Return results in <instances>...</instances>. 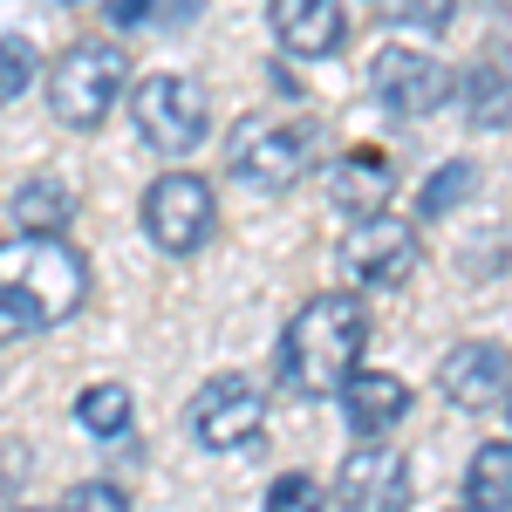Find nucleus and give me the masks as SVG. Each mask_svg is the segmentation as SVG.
<instances>
[{"label":"nucleus","instance_id":"9d476101","mask_svg":"<svg viewBox=\"0 0 512 512\" xmlns=\"http://www.w3.org/2000/svg\"><path fill=\"white\" fill-rule=\"evenodd\" d=\"M342 512H410V458L396 444H355L335 472Z\"/></svg>","mask_w":512,"mask_h":512},{"label":"nucleus","instance_id":"9b49d317","mask_svg":"<svg viewBox=\"0 0 512 512\" xmlns=\"http://www.w3.org/2000/svg\"><path fill=\"white\" fill-rule=\"evenodd\" d=\"M512 390V349L506 342H458L437 362V396L451 410H499V396Z\"/></svg>","mask_w":512,"mask_h":512},{"label":"nucleus","instance_id":"bb28decb","mask_svg":"<svg viewBox=\"0 0 512 512\" xmlns=\"http://www.w3.org/2000/svg\"><path fill=\"white\" fill-rule=\"evenodd\" d=\"M28 512H35V506H28Z\"/></svg>","mask_w":512,"mask_h":512},{"label":"nucleus","instance_id":"a878e982","mask_svg":"<svg viewBox=\"0 0 512 512\" xmlns=\"http://www.w3.org/2000/svg\"><path fill=\"white\" fill-rule=\"evenodd\" d=\"M458 512H478V506H458Z\"/></svg>","mask_w":512,"mask_h":512},{"label":"nucleus","instance_id":"39448f33","mask_svg":"<svg viewBox=\"0 0 512 512\" xmlns=\"http://www.w3.org/2000/svg\"><path fill=\"white\" fill-rule=\"evenodd\" d=\"M226 158H233V178H246L253 192H287V185H301L308 164H315V130H308L301 117L260 110V117L233 123Z\"/></svg>","mask_w":512,"mask_h":512},{"label":"nucleus","instance_id":"b1692460","mask_svg":"<svg viewBox=\"0 0 512 512\" xmlns=\"http://www.w3.org/2000/svg\"><path fill=\"white\" fill-rule=\"evenodd\" d=\"M110 21H117V28H137V21H151V0H110Z\"/></svg>","mask_w":512,"mask_h":512},{"label":"nucleus","instance_id":"f257e3e1","mask_svg":"<svg viewBox=\"0 0 512 512\" xmlns=\"http://www.w3.org/2000/svg\"><path fill=\"white\" fill-rule=\"evenodd\" d=\"M89 301V253L69 233L0 239V349L35 342Z\"/></svg>","mask_w":512,"mask_h":512},{"label":"nucleus","instance_id":"a211bd4d","mask_svg":"<svg viewBox=\"0 0 512 512\" xmlns=\"http://www.w3.org/2000/svg\"><path fill=\"white\" fill-rule=\"evenodd\" d=\"M472 192H478V164L472 158L437 164L431 178H424V192H417V219H451V212H458Z\"/></svg>","mask_w":512,"mask_h":512},{"label":"nucleus","instance_id":"1a4fd4ad","mask_svg":"<svg viewBox=\"0 0 512 512\" xmlns=\"http://www.w3.org/2000/svg\"><path fill=\"white\" fill-rule=\"evenodd\" d=\"M369 82H376V96H383L390 117H437L451 103V89H458V76L437 62L431 48H410V41H390L376 55V76Z\"/></svg>","mask_w":512,"mask_h":512},{"label":"nucleus","instance_id":"4be33fe9","mask_svg":"<svg viewBox=\"0 0 512 512\" xmlns=\"http://www.w3.org/2000/svg\"><path fill=\"white\" fill-rule=\"evenodd\" d=\"M55 512H130V492L110 485V478H89V485H69V499Z\"/></svg>","mask_w":512,"mask_h":512},{"label":"nucleus","instance_id":"f8f14e48","mask_svg":"<svg viewBox=\"0 0 512 512\" xmlns=\"http://www.w3.org/2000/svg\"><path fill=\"white\" fill-rule=\"evenodd\" d=\"M390 198H396L390 151H376V144H349L342 158L328 164V205H335L342 219H376V212H390Z\"/></svg>","mask_w":512,"mask_h":512},{"label":"nucleus","instance_id":"f03ea898","mask_svg":"<svg viewBox=\"0 0 512 512\" xmlns=\"http://www.w3.org/2000/svg\"><path fill=\"white\" fill-rule=\"evenodd\" d=\"M362 349H369V308L349 287H328V294H308L287 328L274 342V369L287 390L301 396H335L362 369Z\"/></svg>","mask_w":512,"mask_h":512},{"label":"nucleus","instance_id":"0eeeda50","mask_svg":"<svg viewBox=\"0 0 512 512\" xmlns=\"http://www.w3.org/2000/svg\"><path fill=\"white\" fill-rule=\"evenodd\" d=\"M137 219H144V239L158 253L192 260L198 246H212V233H219V198H212V185L198 171H164V178H151Z\"/></svg>","mask_w":512,"mask_h":512},{"label":"nucleus","instance_id":"6e6552de","mask_svg":"<svg viewBox=\"0 0 512 512\" xmlns=\"http://www.w3.org/2000/svg\"><path fill=\"white\" fill-rule=\"evenodd\" d=\"M424 260V239H417V219H396V212H376V219H355L349 239H342V280L349 287H403Z\"/></svg>","mask_w":512,"mask_h":512},{"label":"nucleus","instance_id":"6ab92c4d","mask_svg":"<svg viewBox=\"0 0 512 512\" xmlns=\"http://www.w3.org/2000/svg\"><path fill=\"white\" fill-rule=\"evenodd\" d=\"M465 103H472L478 130H506L512 123V76L506 69H478V76L465 82Z\"/></svg>","mask_w":512,"mask_h":512},{"label":"nucleus","instance_id":"2eb2a0df","mask_svg":"<svg viewBox=\"0 0 512 512\" xmlns=\"http://www.w3.org/2000/svg\"><path fill=\"white\" fill-rule=\"evenodd\" d=\"M7 212H14V233H69L76 192H69L62 178H28V185H14Z\"/></svg>","mask_w":512,"mask_h":512},{"label":"nucleus","instance_id":"393cba45","mask_svg":"<svg viewBox=\"0 0 512 512\" xmlns=\"http://www.w3.org/2000/svg\"><path fill=\"white\" fill-rule=\"evenodd\" d=\"M499 403H506V444H512V390H506V396H499Z\"/></svg>","mask_w":512,"mask_h":512},{"label":"nucleus","instance_id":"7ed1b4c3","mask_svg":"<svg viewBox=\"0 0 512 512\" xmlns=\"http://www.w3.org/2000/svg\"><path fill=\"white\" fill-rule=\"evenodd\" d=\"M123 82H130V55L110 48V41H76L55 55L48 69V110L62 130H103L110 110H117Z\"/></svg>","mask_w":512,"mask_h":512},{"label":"nucleus","instance_id":"f3484780","mask_svg":"<svg viewBox=\"0 0 512 512\" xmlns=\"http://www.w3.org/2000/svg\"><path fill=\"white\" fill-rule=\"evenodd\" d=\"M130 417H137V403H130L123 383H89V390L76 396V424L89 437H103V444H117V437L130 431Z\"/></svg>","mask_w":512,"mask_h":512},{"label":"nucleus","instance_id":"dca6fc26","mask_svg":"<svg viewBox=\"0 0 512 512\" xmlns=\"http://www.w3.org/2000/svg\"><path fill=\"white\" fill-rule=\"evenodd\" d=\"M465 506L478 512H512V444H478L465 465Z\"/></svg>","mask_w":512,"mask_h":512},{"label":"nucleus","instance_id":"423d86ee","mask_svg":"<svg viewBox=\"0 0 512 512\" xmlns=\"http://www.w3.org/2000/svg\"><path fill=\"white\" fill-rule=\"evenodd\" d=\"M185 431L198 451H246L267 431V383H253L246 369H226L212 383H198L185 403Z\"/></svg>","mask_w":512,"mask_h":512},{"label":"nucleus","instance_id":"4468645a","mask_svg":"<svg viewBox=\"0 0 512 512\" xmlns=\"http://www.w3.org/2000/svg\"><path fill=\"white\" fill-rule=\"evenodd\" d=\"M335 396H342V417H349L355 444H383L410 417V383L396 369H355Z\"/></svg>","mask_w":512,"mask_h":512},{"label":"nucleus","instance_id":"ddd939ff","mask_svg":"<svg viewBox=\"0 0 512 512\" xmlns=\"http://www.w3.org/2000/svg\"><path fill=\"white\" fill-rule=\"evenodd\" d=\"M267 28L280 35L287 55L301 62H328L349 41V7L342 0H267Z\"/></svg>","mask_w":512,"mask_h":512},{"label":"nucleus","instance_id":"aec40b11","mask_svg":"<svg viewBox=\"0 0 512 512\" xmlns=\"http://www.w3.org/2000/svg\"><path fill=\"white\" fill-rule=\"evenodd\" d=\"M321 506H328V485L308 478V472H287V478L267 485V506L260 512H321Z\"/></svg>","mask_w":512,"mask_h":512},{"label":"nucleus","instance_id":"5701e85b","mask_svg":"<svg viewBox=\"0 0 512 512\" xmlns=\"http://www.w3.org/2000/svg\"><path fill=\"white\" fill-rule=\"evenodd\" d=\"M396 21H424V28H444L451 21V0H390Z\"/></svg>","mask_w":512,"mask_h":512},{"label":"nucleus","instance_id":"20e7f679","mask_svg":"<svg viewBox=\"0 0 512 512\" xmlns=\"http://www.w3.org/2000/svg\"><path fill=\"white\" fill-rule=\"evenodd\" d=\"M130 123L158 158H192L198 144L212 137V96L198 76H144L130 96Z\"/></svg>","mask_w":512,"mask_h":512},{"label":"nucleus","instance_id":"412c9836","mask_svg":"<svg viewBox=\"0 0 512 512\" xmlns=\"http://www.w3.org/2000/svg\"><path fill=\"white\" fill-rule=\"evenodd\" d=\"M28 82H35V41L7 35V41H0V103H14Z\"/></svg>","mask_w":512,"mask_h":512}]
</instances>
